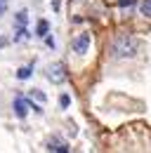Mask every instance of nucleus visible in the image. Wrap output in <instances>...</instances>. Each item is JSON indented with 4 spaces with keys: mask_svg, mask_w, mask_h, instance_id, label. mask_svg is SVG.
<instances>
[{
    "mask_svg": "<svg viewBox=\"0 0 151 153\" xmlns=\"http://www.w3.org/2000/svg\"><path fill=\"white\" fill-rule=\"evenodd\" d=\"M139 47H142V42L137 38H132L128 33H118L111 40V57L113 59H132V57H137Z\"/></svg>",
    "mask_w": 151,
    "mask_h": 153,
    "instance_id": "nucleus-1",
    "label": "nucleus"
},
{
    "mask_svg": "<svg viewBox=\"0 0 151 153\" xmlns=\"http://www.w3.org/2000/svg\"><path fill=\"white\" fill-rule=\"evenodd\" d=\"M90 42H92V36H90L87 31L78 33V36L71 40V52H73V54H78V57L87 54V50H90Z\"/></svg>",
    "mask_w": 151,
    "mask_h": 153,
    "instance_id": "nucleus-2",
    "label": "nucleus"
},
{
    "mask_svg": "<svg viewBox=\"0 0 151 153\" xmlns=\"http://www.w3.org/2000/svg\"><path fill=\"white\" fill-rule=\"evenodd\" d=\"M47 80L50 82H55V85H61L64 80H66V68H64V64H52L50 68H47Z\"/></svg>",
    "mask_w": 151,
    "mask_h": 153,
    "instance_id": "nucleus-3",
    "label": "nucleus"
},
{
    "mask_svg": "<svg viewBox=\"0 0 151 153\" xmlns=\"http://www.w3.org/2000/svg\"><path fill=\"white\" fill-rule=\"evenodd\" d=\"M28 108H31L28 99H24V97H17V99H14V113H17V118H26Z\"/></svg>",
    "mask_w": 151,
    "mask_h": 153,
    "instance_id": "nucleus-4",
    "label": "nucleus"
},
{
    "mask_svg": "<svg viewBox=\"0 0 151 153\" xmlns=\"http://www.w3.org/2000/svg\"><path fill=\"white\" fill-rule=\"evenodd\" d=\"M47 33H50V21H47V19H40V21H38V26H36V36L45 38Z\"/></svg>",
    "mask_w": 151,
    "mask_h": 153,
    "instance_id": "nucleus-5",
    "label": "nucleus"
},
{
    "mask_svg": "<svg viewBox=\"0 0 151 153\" xmlns=\"http://www.w3.org/2000/svg\"><path fill=\"white\" fill-rule=\"evenodd\" d=\"M31 71H33V64L21 66V68L17 71V78H19V80H28V78H31Z\"/></svg>",
    "mask_w": 151,
    "mask_h": 153,
    "instance_id": "nucleus-6",
    "label": "nucleus"
},
{
    "mask_svg": "<svg viewBox=\"0 0 151 153\" xmlns=\"http://www.w3.org/2000/svg\"><path fill=\"white\" fill-rule=\"evenodd\" d=\"M26 24H28V12L26 10L17 12V28H26Z\"/></svg>",
    "mask_w": 151,
    "mask_h": 153,
    "instance_id": "nucleus-7",
    "label": "nucleus"
},
{
    "mask_svg": "<svg viewBox=\"0 0 151 153\" xmlns=\"http://www.w3.org/2000/svg\"><path fill=\"white\" fill-rule=\"evenodd\" d=\"M139 10H142V14H144V17H149V19H151V0H142Z\"/></svg>",
    "mask_w": 151,
    "mask_h": 153,
    "instance_id": "nucleus-8",
    "label": "nucleus"
},
{
    "mask_svg": "<svg viewBox=\"0 0 151 153\" xmlns=\"http://www.w3.org/2000/svg\"><path fill=\"white\" fill-rule=\"evenodd\" d=\"M26 38H28V31H26V28H17V36H14V40L19 42V40H26Z\"/></svg>",
    "mask_w": 151,
    "mask_h": 153,
    "instance_id": "nucleus-9",
    "label": "nucleus"
},
{
    "mask_svg": "<svg viewBox=\"0 0 151 153\" xmlns=\"http://www.w3.org/2000/svg\"><path fill=\"white\" fill-rule=\"evenodd\" d=\"M31 97H36L38 101H43V104H45V99H47V97H45V92H40V90H31Z\"/></svg>",
    "mask_w": 151,
    "mask_h": 153,
    "instance_id": "nucleus-10",
    "label": "nucleus"
},
{
    "mask_svg": "<svg viewBox=\"0 0 151 153\" xmlns=\"http://www.w3.org/2000/svg\"><path fill=\"white\" fill-rule=\"evenodd\" d=\"M69 104H71L69 94H61V97H59V106H61V108H69Z\"/></svg>",
    "mask_w": 151,
    "mask_h": 153,
    "instance_id": "nucleus-11",
    "label": "nucleus"
},
{
    "mask_svg": "<svg viewBox=\"0 0 151 153\" xmlns=\"http://www.w3.org/2000/svg\"><path fill=\"white\" fill-rule=\"evenodd\" d=\"M7 5H10V0H0V17L5 14V10H7Z\"/></svg>",
    "mask_w": 151,
    "mask_h": 153,
    "instance_id": "nucleus-12",
    "label": "nucleus"
},
{
    "mask_svg": "<svg viewBox=\"0 0 151 153\" xmlns=\"http://www.w3.org/2000/svg\"><path fill=\"white\" fill-rule=\"evenodd\" d=\"M135 2H137V0H118L120 7H130V5H135Z\"/></svg>",
    "mask_w": 151,
    "mask_h": 153,
    "instance_id": "nucleus-13",
    "label": "nucleus"
},
{
    "mask_svg": "<svg viewBox=\"0 0 151 153\" xmlns=\"http://www.w3.org/2000/svg\"><path fill=\"white\" fill-rule=\"evenodd\" d=\"M45 42H47V45H50V47H55V38H52V36H50V33H47V36H45Z\"/></svg>",
    "mask_w": 151,
    "mask_h": 153,
    "instance_id": "nucleus-14",
    "label": "nucleus"
},
{
    "mask_svg": "<svg viewBox=\"0 0 151 153\" xmlns=\"http://www.w3.org/2000/svg\"><path fill=\"white\" fill-rule=\"evenodd\" d=\"M52 151L55 153H69V149H66V146H57V149H52Z\"/></svg>",
    "mask_w": 151,
    "mask_h": 153,
    "instance_id": "nucleus-15",
    "label": "nucleus"
}]
</instances>
